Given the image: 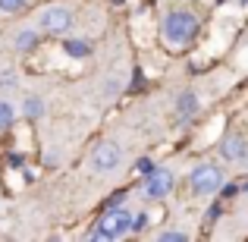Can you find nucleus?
<instances>
[{"instance_id":"3","label":"nucleus","mask_w":248,"mask_h":242,"mask_svg":"<svg viewBox=\"0 0 248 242\" xmlns=\"http://www.w3.org/2000/svg\"><path fill=\"white\" fill-rule=\"evenodd\" d=\"M188 182H192L195 195H214L217 189H223V173H220L214 163H201V167L192 170Z\"/></svg>"},{"instance_id":"10","label":"nucleus","mask_w":248,"mask_h":242,"mask_svg":"<svg viewBox=\"0 0 248 242\" xmlns=\"http://www.w3.org/2000/svg\"><path fill=\"white\" fill-rule=\"evenodd\" d=\"M195 110H198V97H195L192 91H186V95L176 101V113H179V116H192Z\"/></svg>"},{"instance_id":"13","label":"nucleus","mask_w":248,"mask_h":242,"mask_svg":"<svg viewBox=\"0 0 248 242\" xmlns=\"http://www.w3.org/2000/svg\"><path fill=\"white\" fill-rule=\"evenodd\" d=\"M160 242H188V236L182 230H167V233H160Z\"/></svg>"},{"instance_id":"7","label":"nucleus","mask_w":248,"mask_h":242,"mask_svg":"<svg viewBox=\"0 0 248 242\" xmlns=\"http://www.w3.org/2000/svg\"><path fill=\"white\" fill-rule=\"evenodd\" d=\"M220 151H223L226 161H245L248 163V145L239 139V135H230V139L223 142V148H220Z\"/></svg>"},{"instance_id":"15","label":"nucleus","mask_w":248,"mask_h":242,"mask_svg":"<svg viewBox=\"0 0 248 242\" xmlns=\"http://www.w3.org/2000/svg\"><path fill=\"white\" fill-rule=\"evenodd\" d=\"M145 226H148V214H139V217H135V224H132V230H135V233H141Z\"/></svg>"},{"instance_id":"14","label":"nucleus","mask_w":248,"mask_h":242,"mask_svg":"<svg viewBox=\"0 0 248 242\" xmlns=\"http://www.w3.org/2000/svg\"><path fill=\"white\" fill-rule=\"evenodd\" d=\"M25 6V0H0V13H19Z\"/></svg>"},{"instance_id":"6","label":"nucleus","mask_w":248,"mask_h":242,"mask_svg":"<svg viewBox=\"0 0 248 242\" xmlns=\"http://www.w3.org/2000/svg\"><path fill=\"white\" fill-rule=\"evenodd\" d=\"M123 161L120 148L113 145V142H104V145L94 148V154H91V167L97 170V173H110V170H116Z\"/></svg>"},{"instance_id":"16","label":"nucleus","mask_w":248,"mask_h":242,"mask_svg":"<svg viewBox=\"0 0 248 242\" xmlns=\"http://www.w3.org/2000/svg\"><path fill=\"white\" fill-rule=\"evenodd\" d=\"M135 170H139V176H148V173H151V161H139V163H135Z\"/></svg>"},{"instance_id":"11","label":"nucleus","mask_w":248,"mask_h":242,"mask_svg":"<svg viewBox=\"0 0 248 242\" xmlns=\"http://www.w3.org/2000/svg\"><path fill=\"white\" fill-rule=\"evenodd\" d=\"M22 113L29 116V120L41 116V113H44V104H41V97H25V104H22Z\"/></svg>"},{"instance_id":"2","label":"nucleus","mask_w":248,"mask_h":242,"mask_svg":"<svg viewBox=\"0 0 248 242\" xmlns=\"http://www.w3.org/2000/svg\"><path fill=\"white\" fill-rule=\"evenodd\" d=\"M132 224H135V217L129 211H123V208H107L104 217L97 220L91 239H97V242L101 239H120V236H126V233H132Z\"/></svg>"},{"instance_id":"1","label":"nucleus","mask_w":248,"mask_h":242,"mask_svg":"<svg viewBox=\"0 0 248 242\" xmlns=\"http://www.w3.org/2000/svg\"><path fill=\"white\" fill-rule=\"evenodd\" d=\"M160 29H164V38L170 44H188L195 38V32H198V16L188 10H173L167 13Z\"/></svg>"},{"instance_id":"12","label":"nucleus","mask_w":248,"mask_h":242,"mask_svg":"<svg viewBox=\"0 0 248 242\" xmlns=\"http://www.w3.org/2000/svg\"><path fill=\"white\" fill-rule=\"evenodd\" d=\"M13 120H16V110H13V104L0 101V129H10Z\"/></svg>"},{"instance_id":"4","label":"nucleus","mask_w":248,"mask_h":242,"mask_svg":"<svg viewBox=\"0 0 248 242\" xmlns=\"http://www.w3.org/2000/svg\"><path fill=\"white\" fill-rule=\"evenodd\" d=\"M38 22H41V29L47 32V35H66V32L73 29V13H69L66 6H47Z\"/></svg>"},{"instance_id":"9","label":"nucleus","mask_w":248,"mask_h":242,"mask_svg":"<svg viewBox=\"0 0 248 242\" xmlns=\"http://www.w3.org/2000/svg\"><path fill=\"white\" fill-rule=\"evenodd\" d=\"M16 50H22V54H29V50H35L38 44H41V35H38L35 29H22V32H16Z\"/></svg>"},{"instance_id":"8","label":"nucleus","mask_w":248,"mask_h":242,"mask_svg":"<svg viewBox=\"0 0 248 242\" xmlns=\"http://www.w3.org/2000/svg\"><path fill=\"white\" fill-rule=\"evenodd\" d=\"M63 54L76 57V60H85V57H91V44L85 38H66L63 41Z\"/></svg>"},{"instance_id":"5","label":"nucleus","mask_w":248,"mask_h":242,"mask_svg":"<svg viewBox=\"0 0 248 242\" xmlns=\"http://www.w3.org/2000/svg\"><path fill=\"white\" fill-rule=\"evenodd\" d=\"M170 189H173V173H170L167 167H154L151 173L145 176V192H148V198H167L170 195Z\"/></svg>"}]
</instances>
